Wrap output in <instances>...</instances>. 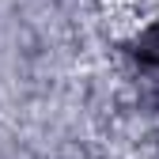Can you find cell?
<instances>
[{
    "label": "cell",
    "mask_w": 159,
    "mask_h": 159,
    "mask_svg": "<svg viewBox=\"0 0 159 159\" xmlns=\"http://www.w3.org/2000/svg\"><path fill=\"white\" fill-rule=\"evenodd\" d=\"M129 53H133L144 68H155V72H159V19L136 34V42H133V49H129Z\"/></svg>",
    "instance_id": "1"
}]
</instances>
